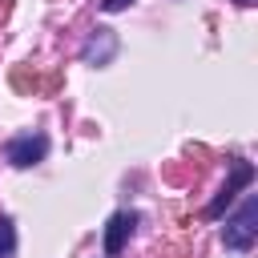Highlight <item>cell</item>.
Masks as SVG:
<instances>
[{"mask_svg":"<svg viewBox=\"0 0 258 258\" xmlns=\"http://www.w3.org/2000/svg\"><path fill=\"white\" fill-rule=\"evenodd\" d=\"M254 238H258V194H250V198L242 202V210H238V214L226 222V230H222V242H226L230 250H250Z\"/></svg>","mask_w":258,"mask_h":258,"instance_id":"obj_1","label":"cell"},{"mask_svg":"<svg viewBox=\"0 0 258 258\" xmlns=\"http://www.w3.org/2000/svg\"><path fill=\"white\" fill-rule=\"evenodd\" d=\"M44 153H48V137L44 133H16L4 145V161L16 165V169H28V165L44 161Z\"/></svg>","mask_w":258,"mask_h":258,"instance_id":"obj_2","label":"cell"},{"mask_svg":"<svg viewBox=\"0 0 258 258\" xmlns=\"http://www.w3.org/2000/svg\"><path fill=\"white\" fill-rule=\"evenodd\" d=\"M250 181H254V165H250V161H234V173H230V181L218 189V198L206 206V218H218V214L234 202V194H238L242 185H250Z\"/></svg>","mask_w":258,"mask_h":258,"instance_id":"obj_3","label":"cell"},{"mask_svg":"<svg viewBox=\"0 0 258 258\" xmlns=\"http://www.w3.org/2000/svg\"><path fill=\"white\" fill-rule=\"evenodd\" d=\"M133 226H137V214H133V210H117V214L109 218V226H105V254H109V258L125 250V242L133 238Z\"/></svg>","mask_w":258,"mask_h":258,"instance_id":"obj_4","label":"cell"},{"mask_svg":"<svg viewBox=\"0 0 258 258\" xmlns=\"http://www.w3.org/2000/svg\"><path fill=\"white\" fill-rule=\"evenodd\" d=\"M81 56H85V64H109V60L117 56V32H113V28H97V32L85 40Z\"/></svg>","mask_w":258,"mask_h":258,"instance_id":"obj_5","label":"cell"},{"mask_svg":"<svg viewBox=\"0 0 258 258\" xmlns=\"http://www.w3.org/2000/svg\"><path fill=\"white\" fill-rule=\"evenodd\" d=\"M0 258H16V226H12V218H0Z\"/></svg>","mask_w":258,"mask_h":258,"instance_id":"obj_6","label":"cell"},{"mask_svg":"<svg viewBox=\"0 0 258 258\" xmlns=\"http://www.w3.org/2000/svg\"><path fill=\"white\" fill-rule=\"evenodd\" d=\"M101 4H105V12H121V8H129L133 0H101Z\"/></svg>","mask_w":258,"mask_h":258,"instance_id":"obj_7","label":"cell"},{"mask_svg":"<svg viewBox=\"0 0 258 258\" xmlns=\"http://www.w3.org/2000/svg\"><path fill=\"white\" fill-rule=\"evenodd\" d=\"M234 4H242V8H250V4H258V0H234Z\"/></svg>","mask_w":258,"mask_h":258,"instance_id":"obj_8","label":"cell"}]
</instances>
